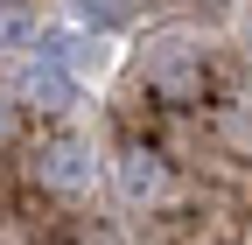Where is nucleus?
Returning a JSON list of instances; mask_svg holds the SVG:
<instances>
[{
	"mask_svg": "<svg viewBox=\"0 0 252 245\" xmlns=\"http://www.w3.org/2000/svg\"><path fill=\"white\" fill-rule=\"evenodd\" d=\"M140 84L154 91V98H175V105H189V98H203V84H210V63H203V49H196V42L168 35V42H154V49H147V63H140Z\"/></svg>",
	"mask_w": 252,
	"mask_h": 245,
	"instance_id": "f257e3e1",
	"label": "nucleus"
},
{
	"mask_svg": "<svg viewBox=\"0 0 252 245\" xmlns=\"http://www.w3.org/2000/svg\"><path fill=\"white\" fill-rule=\"evenodd\" d=\"M119 189H126V203H154V196L168 189V161L154 154V147L126 140L119 147Z\"/></svg>",
	"mask_w": 252,
	"mask_h": 245,
	"instance_id": "f03ea898",
	"label": "nucleus"
},
{
	"mask_svg": "<svg viewBox=\"0 0 252 245\" xmlns=\"http://www.w3.org/2000/svg\"><path fill=\"white\" fill-rule=\"evenodd\" d=\"M35 175L49 182V189H63V196H77L84 182H91V154H84L77 140H49L42 154H35Z\"/></svg>",
	"mask_w": 252,
	"mask_h": 245,
	"instance_id": "7ed1b4c3",
	"label": "nucleus"
},
{
	"mask_svg": "<svg viewBox=\"0 0 252 245\" xmlns=\"http://www.w3.org/2000/svg\"><path fill=\"white\" fill-rule=\"evenodd\" d=\"M35 35V7L28 0H0V49H21Z\"/></svg>",
	"mask_w": 252,
	"mask_h": 245,
	"instance_id": "20e7f679",
	"label": "nucleus"
},
{
	"mask_svg": "<svg viewBox=\"0 0 252 245\" xmlns=\"http://www.w3.org/2000/svg\"><path fill=\"white\" fill-rule=\"evenodd\" d=\"M28 98H35V105H63V98H70V77H63L49 56H42V63L28 70Z\"/></svg>",
	"mask_w": 252,
	"mask_h": 245,
	"instance_id": "39448f33",
	"label": "nucleus"
},
{
	"mask_svg": "<svg viewBox=\"0 0 252 245\" xmlns=\"http://www.w3.org/2000/svg\"><path fill=\"white\" fill-rule=\"evenodd\" d=\"M77 21L84 28H119L126 21V0H77Z\"/></svg>",
	"mask_w": 252,
	"mask_h": 245,
	"instance_id": "423d86ee",
	"label": "nucleus"
},
{
	"mask_svg": "<svg viewBox=\"0 0 252 245\" xmlns=\"http://www.w3.org/2000/svg\"><path fill=\"white\" fill-rule=\"evenodd\" d=\"M231 140L252 154V98H245V105H238V119H231Z\"/></svg>",
	"mask_w": 252,
	"mask_h": 245,
	"instance_id": "0eeeda50",
	"label": "nucleus"
},
{
	"mask_svg": "<svg viewBox=\"0 0 252 245\" xmlns=\"http://www.w3.org/2000/svg\"><path fill=\"white\" fill-rule=\"evenodd\" d=\"M245 42H252V7H245Z\"/></svg>",
	"mask_w": 252,
	"mask_h": 245,
	"instance_id": "6e6552de",
	"label": "nucleus"
}]
</instances>
